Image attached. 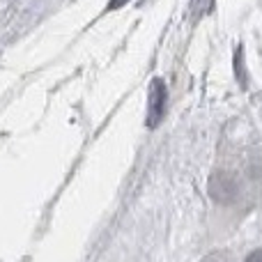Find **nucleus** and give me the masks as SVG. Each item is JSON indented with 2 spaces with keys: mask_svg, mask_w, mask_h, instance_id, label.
<instances>
[{
  "mask_svg": "<svg viewBox=\"0 0 262 262\" xmlns=\"http://www.w3.org/2000/svg\"><path fill=\"white\" fill-rule=\"evenodd\" d=\"M166 99H168V90L163 85L161 78H154L149 85V99H147V127L154 129L163 118L166 111Z\"/></svg>",
  "mask_w": 262,
  "mask_h": 262,
  "instance_id": "nucleus-1",
  "label": "nucleus"
},
{
  "mask_svg": "<svg viewBox=\"0 0 262 262\" xmlns=\"http://www.w3.org/2000/svg\"><path fill=\"white\" fill-rule=\"evenodd\" d=\"M209 193L214 195V200H226V195L232 198V186H230V177L223 175V172H214L209 177Z\"/></svg>",
  "mask_w": 262,
  "mask_h": 262,
  "instance_id": "nucleus-2",
  "label": "nucleus"
},
{
  "mask_svg": "<svg viewBox=\"0 0 262 262\" xmlns=\"http://www.w3.org/2000/svg\"><path fill=\"white\" fill-rule=\"evenodd\" d=\"M244 262H262V249L253 251V253H249V255H246V260H244Z\"/></svg>",
  "mask_w": 262,
  "mask_h": 262,
  "instance_id": "nucleus-3",
  "label": "nucleus"
},
{
  "mask_svg": "<svg viewBox=\"0 0 262 262\" xmlns=\"http://www.w3.org/2000/svg\"><path fill=\"white\" fill-rule=\"evenodd\" d=\"M129 0H111L108 3V9H120V7H124Z\"/></svg>",
  "mask_w": 262,
  "mask_h": 262,
  "instance_id": "nucleus-4",
  "label": "nucleus"
}]
</instances>
